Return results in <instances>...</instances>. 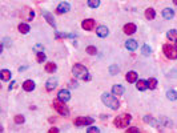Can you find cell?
<instances>
[{
	"instance_id": "1",
	"label": "cell",
	"mask_w": 177,
	"mask_h": 133,
	"mask_svg": "<svg viewBox=\"0 0 177 133\" xmlns=\"http://www.w3.org/2000/svg\"><path fill=\"white\" fill-rule=\"evenodd\" d=\"M101 101L110 109H119V106H120L119 100L115 97V95H113V93L110 95V93H107V92H105V93H103L101 95Z\"/></svg>"
},
{
	"instance_id": "2",
	"label": "cell",
	"mask_w": 177,
	"mask_h": 133,
	"mask_svg": "<svg viewBox=\"0 0 177 133\" xmlns=\"http://www.w3.org/2000/svg\"><path fill=\"white\" fill-rule=\"evenodd\" d=\"M72 73L76 79H81V80H89L91 76L88 75V71L87 68L81 64H75L72 68Z\"/></svg>"
},
{
	"instance_id": "3",
	"label": "cell",
	"mask_w": 177,
	"mask_h": 133,
	"mask_svg": "<svg viewBox=\"0 0 177 133\" xmlns=\"http://www.w3.org/2000/svg\"><path fill=\"white\" fill-rule=\"evenodd\" d=\"M163 51L165 53V56L171 60H176L177 59V47L172 45V44H165L163 47Z\"/></svg>"
},
{
	"instance_id": "4",
	"label": "cell",
	"mask_w": 177,
	"mask_h": 133,
	"mask_svg": "<svg viewBox=\"0 0 177 133\" xmlns=\"http://www.w3.org/2000/svg\"><path fill=\"white\" fill-rule=\"evenodd\" d=\"M53 108L56 109L60 114H63V116H68V114H69V109L67 108L65 102L61 101V100H59V99L53 101Z\"/></svg>"
},
{
	"instance_id": "5",
	"label": "cell",
	"mask_w": 177,
	"mask_h": 133,
	"mask_svg": "<svg viewBox=\"0 0 177 133\" xmlns=\"http://www.w3.org/2000/svg\"><path fill=\"white\" fill-rule=\"evenodd\" d=\"M131 120H132L131 114H123V116L116 117V119H115V125L117 128H125V127L129 125Z\"/></svg>"
},
{
	"instance_id": "6",
	"label": "cell",
	"mask_w": 177,
	"mask_h": 133,
	"mask_svg": "<svg viewBox=\"0 0 177 133\" xmlns=\"http://www.w3.org/2000/svg\"><path fill=\"white\" fill-rule=\"evenodd\" d=\"M91 124H93V119L92 117H77L75 120L76 127H85V125H91Z\"/></svg>"
},
{
	"instance_id": "7",
	"label": "cell",
	"mask_w": 177,
	"mask_h": 133,
	"mask_svg": "<svg viewBox=\"0 0 177 133\" xmlns=\"http://www.w3.org/2000/svg\"><path fill=\"white\" fill-rule=\"evenodd\" d=\"M57 99L61 100V101H64V102H67L71 100V93H69V91H67V89H61L57 93Z\"/></svg>"
},
{
	"instance_id": "8",
	"label": "cell",
	"mask_w": 177,
	"mask_h": 133,
	"mask_svg": "<svg viewBox=\"0 0 177 133\" xmlns=\"http://www.w3.org/2000/svg\"><path fill=\"white\" fill-rule=\"evenodd\" d=\"M69 9H71V5H69V3L64 2V3H60V4L57 5V8H56V12L61 15V13H67Z\"/></svg>"
},
{
	"instance_id": "9",
	"label": "cell",
	"mask_w": 177,
	"mask_h": 133,
	"mask_svg": "<svg viewBox=\"0 0 177 133\" xmlns=\"http://www.w3.org/2000/svg\"><path fill=\"white\" fill-rule=\"evenodd\" d=\"M95 24H96V23H95L93 19H85V20H84L83 23H81V27L85 29V31H92V29L95 28Z\"/></svg>"
},
{
	"instance_id": "10",
	"label": "cell",
	"mask_w": 177,
	"mask_h": 133,
	"mask_svg": "<svg viewBox=\"0 0 177 133\" xmlns=\"http://www.w3.org/2000/svg\"><path fill=\"white\" fill-rule=\"evenodd\" d=\"M96 33H97L99 38H107L109 35V29L105 25H100V27H97V29H96Z\"/></svg>"
},
{
	"instance_id": "11",
	"label": "cell",
	"mask_w": 177,
	"mask_h": 133,
	"mask_svg": "<svg viewBox=\"0 0 177 133\" xmlns=\"http://www.w3.org/2000/svg\"><path fill=\"white\" fill-rule=\"evenodd\" d=\"M21 16H23L25 20L31 21V20L35 17V12H34L32 9H29V8H24V11L21 12Z\"/></svg>"
},
{
	"instance_id": "12",
	"label": "cell",
	"mask_w": 177,
	"mask_h": 133,
	"mask_svg": "<svg viewBox=\"0 0 177 133\" xmlns=\"http://www.w3.org/2000/svg\"><path fill=\"white\" fill-rule=\"evenodd\" d=\"M35 81H32V80H25L24 83H23V89L25 92H32L35 89Z\"/></svg>"
},
{
	"instance_id": "13",
	"label": "cell",
	"mask_w": 177,
	"mask_h": 133,
	"mask_svg": "<svg viewBox=\"0 0 177 133\" xmlns=\"http://www.w3.org/2000/svg\"><path fill=\"white\" fill-rule=\"evenodd\" d=\"M136 29H137V27H136L133 23H128V24L124 25V32L127 33V35H133L136 32Z\"/></svg>"
},
{
	"instance_id": "14",
	"label": "cell",
	"mask_w": 177,
	"mask_h": 133,
	"mask_svg": "<svg viewBox=\"0 0 177 133\" xmlns=\"http://www.w3.org/2000/svg\"><path fill=\"white\" fill-rule=\"evenodd\" d=\"M163 17L167 20H171L175 17V11H173L172 8H164L163 9Z\"/></svg>"
},
{
	"instance_id": "15",
	"label": "cell",
	"mask_w": 177,
	"mask_h": 133,
	"mask_svg": "<svg viewBox=\"0 0 177 133\" xmlns=\"http://www.w3.org/2000/svg\"><path fill=\"white\" fill-rule=\"evenodd\" d=\"M125 79H127L128 83H136L137 81V73L135 71H129L127 73V76H125Z\"/></svg>"
},
{
	"instance_id": "16",
	"label": "cell",
	"mask_w": 177,
	"mask_h": 133,
	"mask_svg": "<svg viewBox=\"0 0 177 133\" xmlns=\"http://www.w3.org/2000/svg\"><path fill=\"white\" fill-rule=\"evenodd\" d=\"M125 48H127L128 51H136L137 49V41L136 40H128L127 43H125Z\"/></svg>"
},
{
	"instance_id": "17",
	"label": "cell",
	"mask_w": 177,
	"mask_h": 133,
	"mask_svg": "<svg viewBox=\"0 0 177 133\" xmlns=\"http://www.w3.org/2000/svg\"><path fill=\"white\" fill-rule=\"evenodd\" d=\"M124 92H125V89H124L123 85H113L112 87V93L115 96H121Z\"/></svg>"
},
{
	"instance_id": "18",
	"label": "cell",
	"mask_w": 177,
	"mask_h": 133,
	"mask_svg": "<svg viewBox=\"0 0 177 133\" xmlns=\"http://www.w3.org/2000/svg\"><path fill=\"white\" fill-rule=\"evenodd\" d=\"M43 16H44V17H45V20H47V21H48V23H49L51 25H52V27H53V28H56V24H55L53 16H52V15H51L49 12H47V11H44V12H43Z\"/></svg>"
},
{
	"instance_id": "19",
	"label": "cell",
	"mask_w": 177,
	"mask_h": 133,
	"mask_svg": "<svg viewBox=\"0 0 177 133\" xmlns=\"http://www.w3.org/2000/svg\"><path fill=\"white\" fill-rule=\"evenodd\" d=\"M136 88H137L139 91H145L146 88H148V81L146 80H139L137 83H136Z\"/></svg>"
},
{
	"instance_id": "20",
	"label": "cell",
	"mask_w": 177,
	"mask_h": 133,
	"mask_svg": "<svg viewBox=\"0 0 177 133\" xmlns=\"http://www.w3.org/2000/svg\"><path fill=\"white\" fill-rule=\"evenodd\" d=\"M57 87V80L56 79H49L47 81V91H53Z\"/></svg>"
},
{
	"instance_id": "21",
	"label": "cell",
	"mask_w": 177,
	"mask_h": 133,
	"mask_svg": "<svg viewBox=\"0 0 177 133\" xmlns=\"http://www.w3.org/2000/svg\"><path fill=\"white\" fill-rule=\"evenodd\" d=\"M56 69H57V66L55 63H47L45 64V72H48V73H53Z\"/></svg>"
},
{
	"instance_id": "22",
	"label": "cell",
	"mask_w": 177,
	"mask_h": 133,
	"mask_svg": "<svg viewBox=\"0 0 177 133\" xmlns=\"http://www.w3.org/2000/svg\"><path fill=\"white\" fill-rule=\"evenodd\" d=\"M154 16H156L154 9L153 8H146V11H145V17H146V19H148V20H153Z\"/></svg>"
},
{
	"instance_id": "23",
	"label": "cell",
	"mask_w": 177,
	"mask_h": 133,
	"mask_svg": "<svg viewBox=\"0 0 177 133\" xmlns=\"http://www.w3.org/2000/svg\"><path fill=\"white\" fill-rule=\"evenodd\" d=\"M0 75H2V80L3 81H8L11 80V72L8 69H3L2 72H0Z\"/></svg>"
},
{
	"instance_id": "24",
	"label": "cell",
	"mask_w": 177,
	"mask_h": 133,
	"mask_svg": "<svg viewBox=\"0 0 177 133\" xmlns=\"http://www.w3.org/2000/svg\"><path fill=\"white\" fill-rule=\"evenodd\" d=\"M167 38L169 40H176L177 41V29H171V31H168Z\"/></svg>"
},
{
	"instance_id": "25",
	"label": "cell",
	"mask_w": 177,
	"mask_h": 133,
	"mask_svg": "<svg viewBox=\"0 0 177 133\" xmlns=\"http://www.w3.org/2000/svg\"><path fill=\"white\" fill-rule=\"evenodd\" d=\"M17 28H19V32L20 33H28L29 32V25L25 24V23H20Z\"/></svg>"
},
{
	"instance_id": "26",
	"label": "cell",
	"mask_w": 177,
	"mask_h": 133,
	"mask_svg": "<svg viewBox=\"0 0 177 133\" xmlns=\"http://www.w3.org/2000/svg\"><path fill=\"white\" fill-rule=\"evenodd\" d=\"M148 81V88L149 89H154V88L157 87V80L154 79V77H150L149 80H146Z\"/></svg>"
},
{
	"instance_id": "27",
	"label": "cell",
	"mask_w": 177,
	"mask_h": 133,
	"mask_svg": "<svg viewBox=\"0 0 177 133\" xmlns=\"http://www.w3.org/2000/svg\"><path fill=\"white\" fill-rule=\"evenodd\" d=\"M167 97L169 99V100H177V92L175 91V89H171V91H168L167 92Z\"/></svg>"
},
{
	"instance_id": "28",
	"label": "cell",
	"mask_w": 177,
	"mask_h": 133,
	"mask_svg": "<svg viewBox=\"0 0 177 133\" xmlns=\"http://www.w3.org/2000/svg\"><path fill=\"white\" fill-rule=\"evenodd\" d=\"M150 52H152V48H150L149 45H143V48H141V53L144 55V56H149Z\"/></svg>"
},
{
	"instance_id": "29",
	"label": "cell",
	"mask_w": 177,
	"mask_h": 133,
	"mask_svg": "<svg viewBox=\"0 0 177 133\" xmlns=\"http://www.w3.org/2000/svg\"><path fill=\"white\" fill-rule=\"evenodd\" d=\"M100 5V0H88V7L89 8H97Z\"/></svg>"
},
{
	"instance_id": "30",
	"label": "cell",
	"mask_w": 177,
	"mask_h": 133,
	"mask_svg": "<svg viewBox=\"0 0 177 133\" xmlns=\"http://www.w3.org/2000/svg\"><path fill=\"white\" fill-rule=\"evenodd\" d=\"M15 123L16 124H23L24 121H25V119H24V116H21V114H16V116H15Z\"/></svg>"
},
{
	"instance_id": "31",
	"label": "cell",
	"mask_w": 177,
	"mask_h": 133,
	"mask_svg": "<svg viewBox=\"0 0 177 133\" xmlns=\"http://www.w3.org/2000/svg\"><path fill=\"white\" fill-rule=\"evenodd\" d=\"M87 53L88 55H96L97 53V49H96V47H93V45H89V47H87Z\"/></svg>"
},
{
	"instance_id": "32",
	"label": "cell",
	"mask_w": 177,
	"mask_h": 133,
	"mask_svg": "<svg viewBox=\"0 0 177 133\" xmlns=\"http://www.w3.org/2000/svg\"><path fill=\"white\" fill-rule=\"evenodd\" d=\"M36 59H38V63H43V61H45V55H44L43 52H38Z\"/></svg>"
},
{
	"instance_id": "33",
	"label": "cell",
	"mask_w": 177,
	"mask_h": 133,
	"mask_svg": "<svg viewBox=\"0 0 177 133\" xmlns=\"http://www.w3.org/2000/svg\"><path fill=\"white\" fill-rule=\"evenodd\" d=\"M110 73H112V75L119 73V68H116V66H110Z\"/></svg>"
},
{
	"instance_id": "34",
	"label": "cell",
	"mask_w": 177,
	"mask_h": 133,
	"mask_svg": "<svg viewBox=\"0 0 177 133\" xmlns=\"http://www.w3.org/2000/svg\"><path fill=\"white\" fill-rule=\"evenodd\" d=\"M92 132H99V128L97 127H89L88 128V133H92Z\"/></svg>"
},
{
	"instance_id": "35",
	"label": "cell",
	"mask_w": 177,
	"mask_h": 133,
	"mask_svg": "<svg viewBox=\"0 0 177 133\" xmlns=\"http://www.w3.org/2000/svg\"><path fill=\"white\" fill-rule=\"evenodd\" d=\"M127 132H128V133H137L139 129H137V128H128Z\"/></svg>"
},
{
	"instance_id": "36",
	"label": "cell",
	"mask_w": 177,
	"mask_h": 133,
	"mask_svg": "<svg viewBox=\"0 0 177 133\" xmlns=\"http://www.w3.org/2000/svg\"><path fill=\"white\" fill-rule=\"evenodd\" d=\"M34 49L36 51V52H42V51H43V47L40 45V44H38V45H35V48H34Z\"/></svg>"
},
{
	"instance_id": "37",
	"label": "cell",
	"mask_w": 177,
	"mask_h": 133,
	"mask_svg": "<svg viewBox=\"0 0 177 133\" xmlns=\"http://www.w3.org/2000/svg\"><path fill=\"white\" fill-rule=\"evenodd\" d=\"M49 132H51V133H57V132H59V129H57V128H51V129H49Z\"/></svg>"
},
{
	"instance_id": "38",
	"label": "cell",
	"mask_w": 177,
	"mask_h": 133,
	"mask_svg": "<svg viewBox=\"0 0 177 133\" xmlns=\"http://www.w3.org/2000/svg\"><path fill=\"white\" fill-rule=\"evenodd\" d=\"M13 87H15V81H12V84H11V85H9V91H11V89H12V88H13Z\"/></svg>"
},
{
	"instance_id": "39",
	"label": "cell",
	"mask_w": 177,
	"mask_h": 133,
	"mask_svg": "<svg viewBox=\"0 0 177 133\" xmlns=\"http://www.w3.org/2000/svg\"><path fill=\"white\" fill-rule=\"evenodd\" d=\"M173 3H175V4L177 5V0H173Z\"/></svg>"
},
{
	"instance_id": "40",
	"label": "cell",
	"mask_w": 177,
	"mask_h": 133,
	"mask_svg": "<svg viewBox=\"0 0 177 133\" xmlns=\"http://www.w3.org/2000/svg\"><path fill=\"white\" fill-rule=\"evenodd\" d=\"M176 47H177V44H176Z\"/></svg>"
}]
</instances>
